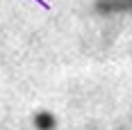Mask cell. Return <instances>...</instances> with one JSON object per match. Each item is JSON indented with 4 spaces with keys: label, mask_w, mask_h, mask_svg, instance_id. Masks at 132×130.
<instances>
[{
    "label": "cell",
    "mask_w": 132,
    "mask_h": 130,
    "mask_svg": "<svg viewBox=\"0 0 132 130\" xmlns=\"http://www.w3.org/2000/svg\"><path fill=\"white\" fill-rule=\"evenodd\" d=\"M98 12L116 14V12H132V0H100Z\"/></svg>",
    "instance_id": "6da1fadb"
}]
</instances>
